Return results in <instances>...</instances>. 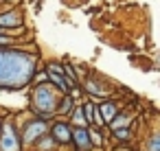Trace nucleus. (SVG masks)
Wrapping results in <instances>:
<instances>
[{
  "label": "nucleus",
  "mask_w": 160,
  "mask_h": 151,
  "mask_svg": "<svg viewBox=\"0 0 160 151\" xmlns=\"http://www.w3.org/2000/svg\"><path fill=\"white\" fill-rule=\"evenodd\" d=\"M72 123H79V125L86 123V114H83V110H75V112H72Z\"/></svg>",
  "instance_id": "11"
},
{
  "label": "nucleus",
  "mask_w": 160,
  "mask_h": 151,
  "mask_svg": "<svg viewBox=\"0 0 160 151\" xmlns=\"http://www.w3.org/2000/svg\"><path fill=\"white\" fill-rule=\"evenodd\" d=\"M53 138H55L57 142H70V140H72V129H70L68 125H64V123H57V125L53 127Z\"/></svg>",
  "instance_id": "5"
},
{
  "label": "nucleus",
  "mask_w": 160,
  "mask_h": 151,
  "mask_svg": "<svg viewBox=\"0 0 160 151\" xmlns=\"http://www.w3.org/2000/svg\"><path fill=\"white\" fill-rule=\"evenodd\" d=\"M86 90H88V92H92L94 96H105V90H103V88H101V85H99L94 79H88V83H86Z\"/></svg>",
  "instance_id": "9"
},
{
  "label": "nucleus",
  "mask_w": 160,
  "mask_h": 151,
  "mask_svg": "<svg viewBox=\"0 0 160 151\" xmlns=\"http://www.w3.org/2000/svg\"><path fill=\"white\" fill-rule=\"evenodd\" d=\"M149 151H160V134L151 138V142H149Z\"/></svg>",
  "instance_id": "12"
},
{
  "label": "nucleus",
  "mask_w": 160,
  "mask_h": 151,
  "mask_svg": "<svg viewBox=\"0 0 160 151\" xmlns=\"http://www.w3.org/2000/svg\"><path fill=\"white\" fill-rule=\"evenodd\" d=\"M59 105V94H57V88L51 85V83H38L35 90H33V107H35V114L42 116V118H48L55 114Z\"/></svg>",
  "instance_id": "2"
},
{
  "label": "nucleus",
  "mask_w": 160,
  "mask_h": 151,
  "mask_svg": "<svg viewBox=\"0 0 160 151\" xmlns=\"http://www.w3.org/2000/svg\"><path fill=\"white\" fill-rule=\"evenodd\" d=\"M33 81H35V85H38V83H48V72H46V70L35 72V75H33Z\"/></svg>",
  "instance_id": "10"
},
{
  "label": "nucleus",
  "mask_w": 160,
  "mask_h": 151,
  "mask_svg": "<svg viewBox=\"0 0 160 151\" xmlns=\"http://www.w3.org/2000/svg\"><path fill=\"white\" fill-rule=\"evenodd\" d=\"M38 57L18 48L0 46V88L22 90L33 81Z\"/></svg>",
  "instance_id": "1"
},
{
  "label": "nucleus",
  "mask_w": 160,
  "mask_h": 151,
  "mask_svg": "<svg viewBox=\"0 0 160 151\" xmlns=\"http://www.w3.org/2000/svg\"><path fill=\"white\" fill-rule=\"evenodd\" d=\"M72 138H75V142H77L79 149H88L90 147V136H88V131L83 127H75L72 129Z\"/></svg>",
  "instance_id": "6"
},
{
  "label": "nucleus",
  "mask_w": 160,
  "mask_h": 151,
  "mask_svg": "<svg viewBox=\"0 0 160 151\" xmlns=\"http://www.w3.org/2000/svg\"><path fill=\"white\" fill-rule=\"evenodd\" d=\"M27 129H29V131L24 134V140H33L38 134H40V136L44 134V120H35V123H31Z\"/></svg>",
  "instance_id": "8"
},
{
  "label": "nucleus",
  "mask_w": 160,
  "mask_h": 151,
  "mask_svg": "<svg viewBox=\"0 0 160 151\" xmlns=\"http://www.w3.org/2000/svg\"><path fill=\"white\" fill-rule=\"evenodd\" d=\"M11 42H13L11 35H0V46H9Z\"/></svg>",
  "instance_id": "13"
},
{
  "label": "nucleus",
  "mask_w": 160,
  "mask_h": 151,
  "mask_svg": "<svg viewBox=\"0 0 160 151\" xmlns=\"http://www.w3.org/2000/svg\"><path fill=\"white\" fill-rule=\"evenodd\" d=\"M0 35H5V29H0Z\"/></svg>",
  "instance_id": "14"
},
{
  "label": "nucleus",
  "mask_w": 160,
  "mask_h": 151,
  "mask_svg": "<svg viewBox=\"0 0 160 151\" xmlns=\"http://www.w3.org/2000/svg\"><path fill=\"white\" fill-rule=\"evenodd\" d=\"M99 112H101V118H103V123H112L114 118H116V105L114 103H103L101 107H99Z\"/></svg>",
  "instance_id": "7"
},
{
  "label": "nucleus",
  "mask_w": 160,
  "mask_h": 151,
  "mask_svg": "<svg viewBox=\"0 0 160 151\" xmlns=\"http://www.w3.org/2000/svg\"><path fill=\"white\" fill-rule=\"evenodd\" d=\"M0 129H2V131H0V151H18L20 142H18V136H16L13 127L5 125Z\"/></svg>",
  "instance_id": "3"
},
{
  "label": "nucleus",
  "mask_w": 160,
  "mask_h": 151,
  "mask_svg": "<svg viewBox=\"0 0 160 151\" xmlns=\"http://www.w3.org/2000/svg\"><path fill=\"white\" fill-rule=\"evenodd\" d=\"M18 27H22V16L16 9L0 13V29H18Z\"/></svg>",
  "instance_id": "4"
}]
</instances>
